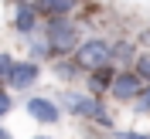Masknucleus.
I'll return each instance as SVG.
<instances>
[{
	"instance_id": "nucleus-6",
	"label": "nucleus",
	"mask_w": 150,
	"mask_h": 139,
	"mask_svg": "<svg viewBox=\"0 0 150 139\" xmlns=\"http://www.w3.org/2000/svg\"><path fill=\"white\" fill-rule=\"evenodd\" d=\"M28 112L38 122H58V105L48 98H28Z\"/></svg>"
},
{
	"instance_id": "nucleus-4",
	"label": "nucleus",
	"mask_w": 150,
	"mask_h": 139,
	"mask_svg": "<svg viewBox=\"0 0 150 139\" xmlns=\"http://www.w3.org/2000/svg\"><path fill=\"white\" fill-rule=\"evenodd\" d=\"M143 78L137 71H116V78H112V98H120V102H130V98H137V95L143 92Z\"/></svg>"
},
{
	"instance_id": "nucleus-16",
	"label": "nucleus",
	"mask_w": 150,
	"mask_h": 139,
	"mask_svg": "<svg viewBox=\"0 0 150 139\" xmlns=\"http://www.w3.org/2000/svg\"><path fill=\"white\" fill-rule=\"evenodd\" d=\"M58 75H62V78H72V75H75V65H58Z\"/></svg>"
},
{
	"instance_id": "nucleus-17",
	"label": "nucleus",
	"mask_w": 150,
	"mask_h": 139,
	"mask_svg": "<svg viewBox=\"0 0 150 139\" xmlns=\"http://www.w3.org/2000/svg\"><path fill=\"white\" fill-rule=\"evenodd\" d=\"M120 139H147V136H137V132H120Z\"/></svg>"
},
{
	"instance_id": "nucleus-19",
	"label": "nucleus",
	"mask_w": 150,
	"mask_h": 139,
	"mask_svg": "<svg viewBox=\"0 0 150 139\" xmlns=\"http://www.w3.org/2000/svg\"><path fill=\"white\" fill-rule=\"evenodd\" d=\"M21 3H38V0H21Z\"/></svg>"
},
{
	"instance_id": "nucleus-8",
	"label": "nucleus",
	"mask_w": 150,
	"mask_h": 139,
	"mask_svg": "<svg viewBox=\"0 0 150 139\" xmlns=\"http://www.w3.org/2000/svg\"><path fill=\"white\" fill-rule=\"evenodd\" d=\"M34 7H38V14H45V17H65V14H72L75 0H38Z\"/></svg>"
},
{
	"instance_id": "nucleus-12",
	"label": "nucleus",
	"mask_w": 150,
	"mask_h": 139,
	"mask_svg": "<svg viewBox=\"0 0 150 139\" xmlns=\"http://www.w3.org/2000/svg\"><path fill=\"white\" fill-rule=\"evenodd\" d=\"M137 75H140L143 82H150V54H143V58H137Z\"/></svg>"
},
{
	"instance_id": "nucleus-10",
	"label": "nucleus",
	"mask_w": 150,
	"mask_h": 139,
	"mask_svg": "<svg viewBox=\"0 0 150 139\" xmlns=\"http://www.w3.org/2000/svg\"><path fill=\"white\" fill-rule=\"evenodd\" d=\"M31 54H34V61H41V58H48V54H51V44H48V41H34Z\"/></svg>"
},
{
	"instance_id": "nucleus-5",
	"label": "nucleus",
	"mask_w": 150,
	"mask_h": 139,
	"mask_svg": "<svg viewBox=\"0 0 150 139\" xmlns=\"http://www.w3.org/2000/svg\"><path fill=\"white\" fill-rule=\"evenodd\" d=\"M10 88H31L38 82V65L34 61H14V71L7 75Z\"/></svg>"
},
{
	"instance_id": "nucleus-7",
	"label": "nucleus",
	"mask_w": 150,
	"mask_h": 139,
	"mask_svg": "<svg viewBox=\"0 0 150 139\" xmlns=\"http://www.w3.org/2000/svg\"><path fill=\"white\" fill-rule=\"evenodd\" d=\"M14 27L21 31V34H31V31L38 27V7L34 3H21L17 14H14Z\"/></svg>"
},
{
	"instance_id": "nucleus-20",
	"label": "nucleus",
	"mask_w": 150,
	"mask_h": 139,
	"mask_svg": "<svg viewBox=\"0 0 150 139\" xmlns=\"http://www.w3.org/2000/svg\"><path fill=\"white\" fill-rule=\"evenodd\" d=\"M38 139H45V136H38Z\"/></svg>"
},
{
	"instance_id": "nucleus-21",
	"label": "nucleus",
	"mask_w": 150,
	"mask_h": 139,
	"mask_svg": "<svg viewBox=\"0 0 150 139\" xmlns=\"http://www.w3.org/2000/svg\"><path fill=\"white\" fill-rule=\"evenodd\" d=\"M147 139H150V136H147Z\"/></svg>"
},
{
	"instance_id": "nucleus-1",
	"label": "nucleus",
	"mask_w": 150,
	"mask_h": 139,
	"mask_svg": "<svg viewBox=\"0 0 150 139\" xmlns=\"http://www.w3.org/2000/svg\"><path fill=\"white\" fill-rule=\"evenodd\" d=\"M48 44H51L55 54L79 51V31H75V24L65 20V17H51L48 20Z\"/></svg>"
},
{
	"instance_id": "nucleus-9",
	"label": "nucleus",
	"mask_w": 150,
	"mask_h": 139,
	"mask_svg": "<svg viewBox=\"0 0 150 139\" xmlns=\"http://www.w3.org/2000/svg\"><path fill=\"white\" fill-rule=\"evenodd\" d=\"M112 78H116V71L106 65V68H99V71L89 78V85H92V92H106V88H112Z\"/></svg>"
},
{
	"instance_id": "nucleus-11",
	"label": "nucleus",
	"mask_w": 150,
	"mask_h": 139,
	"mask_svg": "<svg viewBox=\"0 0 150 139\" xmlns=\"http://www.w3.org/2000/svg\"><path fill=\"white\" fill-rule=\"evenodd\" d=\"M112 58H116V61H130L133 58V44H116L112 47Z\"/></svg>"
},
{
	"instance_id": "nucleus-3",
	"label": "nucleus",
	"mask_w": 150,
	"mask_h": 139,
	"mask_svg": "<svg viewBox=\"0 0 150 139\" xmlns=\"http://www.w3.org/2000/svg\"><path fill=\"white\" fill-rule=\"evenodd\" d=\"M65 109L72 115H85V119H96L99 126H112V119L106 115L103 102L99 98H89V95H65Z\"/></svg>"
},
{
	"instance_id": "nucleus-14",
	"label": "nucleus",
	"mask_w": 150,
	"mask_h": 139,
	"mask_svg": "<svg viewBox=\"0 0 150 139\" xmlns=\"http://www.w3.org/2000/svg\"><path fill=\"white\" fill-rule=\"evenodd\" d=\"M137 109H140V112H150V88H143V92L137 95Z\"/></svg>"
},
{
	"instance_id": "nucleus-2",
	"label": "nucleus",
	"mask_w": 150,
	"mask_h": 139,
	"mask_svg": "<svg viewBox=\"0 0 150 139\" xmlns=\"http://www.w3.org/2000/svg\"><path fill=\"white\" fill-rule=\"evenodd\" d=\"M109 61H112V44H106V41H99V37H92V41L79 44V51H75V65L92 68V71L106 68Z\"/></svg>"
},
{
	"instance_id": "nucleus-15",
	"label": "nucleus",
	"mask_w": 150,
	"mask_h": 139,
	"mask_svg": "<svg viewBox=\"0 0 150 139\" xmlns=\"http://www.w3.org/2000/svg\"><path fill=\"white\" fill-rule=\"evenodd\" d=\"M10 105H14V102H10V95H7V92H0V115H7Z\"/></svg>"
},
{
	"instance_id": "nucleus-18",
	"label": "nucleus",
	"mask_w": 150,
	"mask_h": 139,
	"mask_svg": "<svg viewBox=\"0 0 150 139\" xmlns=\"http://www.w3.org/2000/svg\"><path fill=\"white\" fill-rule=\"evenodd\" d=\"M0 139H10V136H7V129H4V126H0Z\"/></svg>"
},
{
	"instance_id": "nucleus-13",
	"label": "nucleus",
	"mask_w": 150,
	"mask_h": 139,
	"mask_svg": "<svg viewBox=\"0 0 150 139\" xmlns=\"http://www.w3.org/2000/svg\"><path fill=\"white\" fill-rule=\"evenodd\" d=\"M10 71H14V58H10V54H0V78H7Z\"/></svg>"
}]
</instances>
